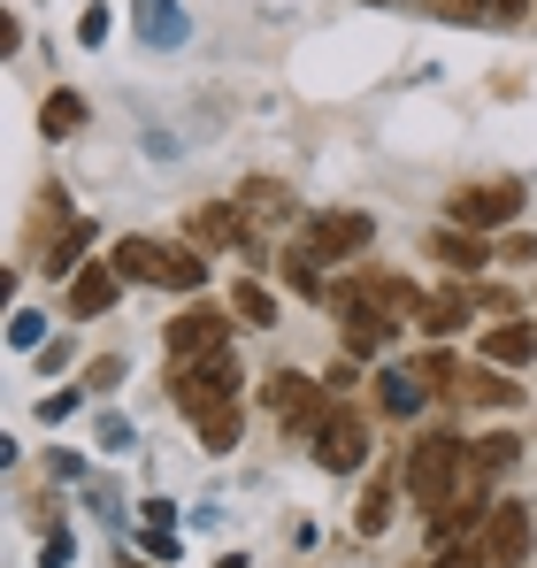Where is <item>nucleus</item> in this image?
<instances>
[{
	"mask_svg": "<svg viewBox=\"0 0 537 568\" xmlns=\"http://www.w3.org/2000/svg\"><path fill=\"white\" fill-rule=\"evenodd\" d=\"M399 484H407V499H415L423 515H438V507H453L460 491H492V469L476 462L468 438H453V430H423V438L407 446Z\"/></svg>",
	"mask_w": 537,
	"mask_h": 568,
	"instance_id": "obj_1",
	"label": "nucleus"
},
{
	"mask_svg": "<svg viewBox=\"0 0 537 568\" xmlns=\"http://www.w3.org/2000/svg\"><path fill=\"white\" fill-rule=\"evenodd\" d=\"M530 546H537V515H530V499H492V515H484V530L460 546L476 568H523L530 561Z\"/></svg>",
	"mask_w": 537,
	"mask_h": 568,
	"instance_id": "obj_2",
	"label": "nucleus"
},
{
	"mask_svg": "<svg viewBox=\"0 0 537 568\" xmlns=\"http://www.w3.org/2000/svg\"><path fill=\"white\" fill-rule=\"evenodd\" d=\"M239 384H246L239 354H215V362H192V369L170 362V399H178V415H192V423H207L215 407H239Z\"/></svg>",
	"mask_w": 537,
	"mask_h": 568,
	"instance_id": "obj_3",
	"label": "nucleus"
},
{
	"mask_svg": "<svg viewBox=\"0 0 537 568\" xmlns=\"http://www.w3.org/2000/svg\"><path fill=\"white\" fill-rule=\"evenodd\" d=\"M368 239H376V223H368L361 207H315L292 246H300L307 262H354V254H368Z\"/></svg>",
	"mask_w": 537,
	"mask_h": 568,
	"instance_id": "obj_4",
	"label": "nucleus"
},
{
	"mask_svg": "<svg viewBox=\"0 0 537 568\" xmlns=\"http://www.w3.org/2000/svg\"><path fill=\"white\" fill-rule=\"evenodd\" d=\"M523 215V185L515 178H492V185H460L446 200V223L453 231H476V239H492V231H507Z\"/></svg>",
	"mask_w": 537,
	"mask_h": 568,
	"instance_id": "obj_5",
	"label": "nucleus"
},
{
	"mask_svg": "<svg viewBox=\"0 0 537 568\" xmlns=\"http://www.w3.org/2000/svg\"><path fill=\"white\" fill-rule=\"evenodd\" d=\"M162 346H170V362L192 369V362H215V354H231V307H207V300H192L178 323L162 331Z\"/></svg>",
	"mask_w": 537,
	"mask_h": 568,
	"instance_id": "obj_6",
	"label": "nucleus"
},
{
	"mask_svg": "<svg viewBox=\"0 0 537 568\" xmlns=\"http://www.w3.org/2000/svg\"><path fill=\"white\" fill-rule=\"evenodd\" d=\"M331 307H338V338H346V354H354V362H376L384 338H392V315L361 292V277L354 284H331Z\"/></svg>",
	"mask_w": 537,
	"mask_h": 568,
	"instance_id": "obj_7",
	"label": "nucleus"
},
{
	"mask_svg": "<svg viewBox=\"0 0 537 568\" xmlns=\"http://www.w3.org/2000/svg\"><path fill=\"white\" fill-rule=\"evenodd\" d=\"M315 462H323L331 476H361L368 469V415H361L354 399H338L331 423L315 430Z\"/></svg>",
	"mask_w": 537,
	"mask_h": 568,
	"instance_id": "obj_8",
	"label": "nucleus"
},
{
	"mask_svg": "<svg viewBox=\"0 0 537 568\" xmlns=\"http://www.w3.org/2000/svg\"><path fill=\"white\" fill-rule=\"evenodd\" d=\"M246 239H254V223L239 215V200H207V207H192V246L223 254V246H246Z\"/></svg>",
	"mask_w": 537,
	"mask_h": 568,
	"instance_id": "obj_9",
	"label": "nucleus"
},
{
	"mask_svg": "<svg viewBox=\"0 0 537 568\" xmlns=\"http://www.w3.org/2000/svg\"><path fill=\"white\" fill-rule=\"evenodd\" d=\"M115 292H123V270H115V262H85V270L70 277V315H78V323L108 315V307H115Z\"/></svg>",
	"mask_w": 537,
	"mask_h": 568,
	"instance_id": "obj_10",
	"label": "nucleus"
},
{
	"mask_svg": "<svg viewBox=\"0 0 537 568\" xmlns=\"http://www.w3.org/2000/svg\"><path fill=\"white\" fill-rule=\"evenodd\" d=\"M430 262H446L453 277H476L484 262H492V239H476V231H430Z\"/></svg>",
	"mask_w": 537,
	"mask_h": 568,
	"instance_id": "obj_11",
	"label": "nucleus"
},
{
	"mask_svg": "<svg viewBox=\"0 0 537 568\" xmlns=\"http://www.w3.org/2000/svg\"><path fill=\"white\" fill-rule=\"evenodd\" d=\"M123 284H170V246H154V239H115V254H108Z\"/></svg>",
	"mask_w": 537,
	"mask_h": 568,
	"instance_id": "obj_12",
	"label": "nucleus"
},
{
	"mask_svg": "<svg viewBox=\"0 0 537 568\" xmlns=\"http://www.w3.org/2000/svg\"><path fill=\"white\" fill-rule=\"evenodd\" d=\"M460 399L468 407H523V384H515V369L476 362V369H460Z\"/></svg>",
	"mask_w": 537,
	"mask_h": 568,
	"instance_id": "obj_13",
	"label": "nucleus"
},
{
	"mask_svg": "<svg viewBox=\"0 0 537 568\" xmlns=\"http://www.w3.org/2000/svg\"><path fill=\"white\" fill-rule=\"evenodd\" d=\"M231 200H239V215H246V223H292V192L276 185V178H246Z\"/></svg>",
	"mask_w": 537,
	"mask_h": 568,
	"instance_id": "obj_14",
	"label": "nucleus"
},
{
	"mask_svg": "<svg viewBox=\"0 0 537 568\" xmlns=\"http://www.w3.org/2000/svg\"><path fill=\"white\" fill-rule=\"evenodd\" d=\"M530 354H537L530 323H492V331H484V362H492V369H523Z\"/></svg>",
	"mask_w": 537,
	"mask_h": 568,
	"instance_id": "obj_15",
	"label": "nucleus"
},
{
	"mask_svg": "<svg viewBox=\"0 0 537 568\" xmlns=\"http://www.w3.org/2000/svg\"><path fill=\"white\" fill-rule=\"evenodd\" d=\"M361 292L384 307V315H423L430 300H423V284H407V277H384V270H361Z\"/></svg>",
	"mask_w": 537,
	"mask_h": 568,
	"instance_id": "obj_16",
	"label": "nucleus"
},
{
	"mask_svg": "<svg viewBox=\"0 0 537 568\" xmlns=\"http://www.w3.org/2000/svg\"><path fill=\"white\" fill-rule=\"evenodd\" d=\"M468 315H476V300H468V292H446V300H430L415 323H423V338L438 346V338H453V331H468Z\"/></svg>",
	"mask_w": 537,
	"mask_h": 568,
	"instance_id": "obj_17",
	"label": "nucleus"
},
{
	"mask_svg": "<svg viewBox=\"0 0 537 568\" xmlns=\"http://www.w3.org/2000/svg\"><path fill=\"white\" fill-rule=\"evenodd\" d=\"M139 39H146V47L184 39V8H178V0H139Z\"/></svg>",
	"mask_w": 537,
	"mask_h": 568,
	"instance_id": "obj_18",
	"label": "nucleus"
},
{
	"mask_svg": "<svg viewBox=\"0 0 537 568\" xmlns=\"http://www.w3.org/2000/svg\"><path fill=\"white\" fill-rule=\"evenodd\" d=\"M423 392H430V384L415 377V369H384V377H376V399H384V415H415V407H423Z\"/></svg>",
	"mask_w": 537,
	"mask_h": 568,
	"instance_id": "obj_19",
	"label": "nucleus"
},
{
	"mask_svg": "<svg viewBox=\"0 0 537 568\" xmlns=\"http://www.w3.org/2000/svg\"><path fill=\"white\" fill-rule=\"evenodd\" d=\"M384 523H392V476H368V491L354 507V530L361 538H384Z\"/></svg>",
	"mask_w": 537,
	"mask_h": 568,
	"instance_id": "obj_20",
	"label": "nucleus"
},
{
	"mask_svg": "<svg viewBox=\"0 0 537 568\" xmlns=\"http://www.w3.org/2000/svg\"><path fill=\"white\" fill-rule=\"evenodd\" d=\"M231 315H239V323H254V331H276V300H268L254 277L231 284Z\"/></svg>",
	"mask_w": 537,
	"mask_h": 568,
	"instance_id": "obj_21",
	"label": "nucleus"
},
{
	"mask_svg": "<svg viewBox=\"0 0 537 568\" xmlns=\"http://www.w3.org/2000/svg\"><path fill=\"white\" fill-rule=\"evenodd\" d=\"M92 239H100V223H70V239L47 254V270H54V277H78V270H85V254H92Z\"/></svg>",
	"mask_w": 537,
	"mask_h": 568,
	"instance_id": "obj_22",
	"label": "nucleus"
},
{
	"mask_svg": "<svg viewBox=\"0 0 537 568\" xmlns=\"http://www.w3.org/2000/svg\"><path fill=\"white\" fill-rule=\"evenodd\" d=\"M39 123H47V139H70V131H85V100L78 93H47Z\"/></svg>",
	"mask_w": 537,
	"mask_h": 568,
	"instance_id": "obj_23",
	"label": "nucleus"
},
{
	"mask_svg": "<svg viewBox=\"0 0 537 568\" xmlns=\"http://www.w3.org/2000/svg\"><path fill=\"white\" fill-rule=\"evenodd\" d=\"M239 430H246V407H215V415L200 423V446H207V454H231Z\"/></svg>",
	"mask_w": 537,
	"mask_h": 568,
	"instance_id": "obj_24",
	"label": "nucleus"
},
{
	"mask_svg": "<svg viewBox=\"0 0 537 568\" xmlns=\"http://www.w3.org/2000/svg\"><path fill=\"white\" fill-rule=\"evenodd\" d=\"M476 462H484L492 476H507L515 462H523V438H515V430H484V438H476Z\"/></svg>",
	"mask_w": 537,
	"mask_h": 568,
	"instance_id": "obj_25",
	"label": "nucleus"
},
{
	"mask_svg": "<svg viewBox=\"0 0 537 568\" xmlns=\"http://www.w3.org/2000/svg\"><path fill=\"white\" fill-rule=\"evenodd\" d=\"M523 16H537V0H468L460 23H523Z\"/></svg>",
	"mask_w": 537,
	"mask_h": 568,
	"instance_id": "obj_26",
	"label": "nucleus"
},
{
	"mask_svg": "<svg viewBox=\"0 0 537 568\" xmlns=\"http://www.w3.org/2000/svg\"><path fill=\"white\" fill-rule=\"evenodd\" d=\"M276 277L292 284V292H300V300H331V292H323V277H315V262H307V254H300V246H292V254H284V270H276Z\"/></svg>",
	"mask_w": 537,
	"mask_h": 568,
	"instance_id": "obj_27",
	"label": "nucleus"
},
{
	"mask_svg": "<svg viewBox=\"0 0 537 568\" xmlns=\"http://www.w3.org/2000/svg\"><path fill=\"white\" fill-rule=\"evenodd\" d=\"M415 377L430 384V392H460V384H453V377H460V369H453V354H438V346H430V354L415 362Z\"/></svg>",
	"mask_w": 537,
	"mask_h": 568,
	"instance_id": "obj_28",
	"label": "nucleus"
},
{
	"mask_svg": "<svg viewBox=\"0 0 537 568\" xmlns=\"http://www.w3.org/2000/svg\"><path fill=\"white\" fill-rule=\"evenodd\" d=\"M123 384V354H92L85 362V392H115Z\"/></svg>",
	"mask_w": 537,
	"mask_h": 568,
	"instance_id": "obj_29",
	"label": "nucleus"
},
{
	"mask_svg": "<svg viewBox=\"0 0 537 568\" xmlns=\"http://www.w3.org/2000/svg\"><path fill=\"white\" fill-rule=\"evenodd\" d=\"M39 338H47V323H39V315H31V307H23V315H16V323H8V346H39Z\"/></svg>",
	"mask_w": 537,
	"mask_h": 568,
	"instance_id": "obj_30",
	"label": "nucleus"
},
{
	"mask_svg": "<svg viewBox=\"0 0 537 568\" xmlns=\"http://www.w3.org/2000/svg\"><path fill=\"white\" fill-rule=\"evenodd\" d=\"M100 446L123 454V446H131V423H123V415H100Z\"/></svg>",
	"mask_w": 537,
	"mask_h": 568,
	"instance_id": "obj_31",
	"label": "nucleus"
},
{
	"mask_svg": "<svg viewBox=\"0 0 537 568\" xmlns=\"http://www.w3.org/2000/svg\"><path fill=\"white\" fill-rule=\"evenodd\" d=\"M39 415H47V423H62V415H78V392H47V399H39Z\"/></svg>",
	"mask_w": 537,
	"mask_h": 568,
	"instance_id": "obj_32",
	"label": "nucleus"
},
{
	"mask_svg": "<svg viewBox=\"0 0 537 568\" xmlns=\"http://www.w3.org/2000/svg\"><path fill=\"white\" fill-rule=\"evenodd\" d=\"M78 39H85V47H100V39H108V8H85V23H78Z\"/></svg>",
	"mask_w": 537,
	"mask_h": 568,
	"instance_id": "obj_33",
	"label": "nucleus"
},
{
	"mask_svg": "<svg viewBox=\"0 0 537 568\" xmlns=\"http://www.w3.org/2000/svg\"><path fill=\"white\" fill-rule=\"evenodd\" d=\"M146 561H178V538L170 530H146Z\"/></svg>",
	"mask_w": 537,
	"mask_h": 568,
	"instance_id": "obj_34",
	"label": "nucleus"
},
{
	"mask_svg": "<svg viewBox=\"0 0 537 568\" xmlns=\"http://www.w3.org/2000/svg\"><path fill=\"white\" fill-rule=\"evenodd\" d=\"M499 254H507V262H537V239H530V231H515V239H507Z\"/></svg>",
	"mask_w": 537,
	"mask_h": 568,
	"instance_id": "obj_35",
	"label": "nucleus"
},
{
	"mask_svg": "<svg viewBox=\"0 0 537 568\" xmlns=\"http://www.w3.org/2000/svg\"><path fill=\"white\" fill-rule=\"evenodd\" d=\"M415 568H423V561H415ZM430 568H476V561H468L460 546H446V554H438V561H430Z\"/></svg>",
	"mask_w": 537,
	"mask_h": 568,
	"instance_id": "obj_36",
	"label": "nucleus"
},
{
	"mask_svg": "<svg viewBox=\"0 0 537 568\" xmlns=\"http://www.w3.org/2000/svg\"><path fill=\"white\" fill-rule=\"evenodd\" d=\"M215 568H254V561H246V554H223V561H215Z\"/></svg>",
	"mask_w": 537,
	"mask_h": 568,
	"instance_id": "obj_37",
	"label": "nucleus"
},
{
	"mask_svg": "<svg viewBox=\"0 0 537 568\" xmlns=\"http://www.w3.org/2000/svg\"><path fill=\"white\" fill-rule=\"evenodd\" d=\"M460 16H468V0H453V23H460Z\"/></svg>",
	"mask_w": 537,
	"mask_h": 568,
	"instance_id": "obj_38",
	"label": "nucleus"
},
{
	"mask_svg": "<svg viewBox=\"0 0 537 568\" xmlns=\"http://www.w3.org/2000/svg\"><path fill=\"white\" fill-rule=\"evenodd\" d=\"M115 568H146V561H115Z\"/></svg>",
	"mask_w": 537,
	"mask_h": 568,
	"instance_id": "obj_39",
	"label": "nucleus"
}]
</instances>
